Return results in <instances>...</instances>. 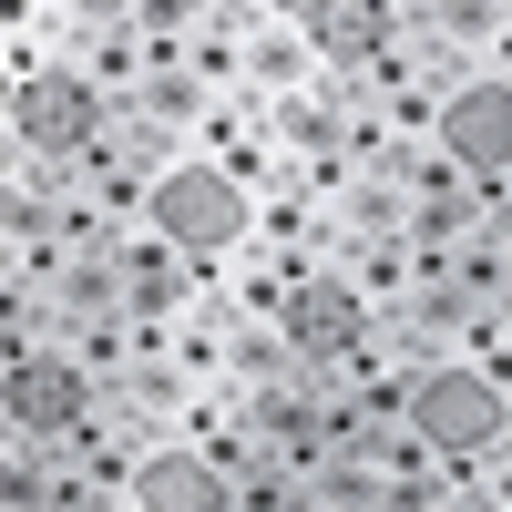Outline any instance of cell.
Wrapping results in <instances>:
<instances>
[{
    "label": "cell",
    "instance_id": "obj_1",
    "mask_svg": "<svg viewBox=\"0 0 512 512\" xmlns=\"http://www.w3.org/2000/svg\"><path fill=\"white\" fill-rule=\"evenodd\" d=\"M246 195L256 185H236L216 154H175V164H154V185H144V226L164 246H185V267L216 287V267L246 246Z\"/></svg>",
    "mask_w": 512,
    "mask_h": 512
},
{
    "label": "cell",
    "instance_id": "obj_2",
    "mask_svg": "<svg viewBox=\"0 0 512 512\" xmlns=\"http://www.w3.org/2000/svg\"><path fill=\"white\" fill-rule=\"evenodd\" d=\"M431 144L461 164L482 216H502V164H512V82H502V62H482L472 82H451L431 103Z\"/></svg>",
    "mask_w": 512,
    "mask_h": 512
},
{
    "label": "cell",
    "instance_id": "obj_3",
    "mask_svg": "<svg viewBox=\"0 0 512 512\" xmlns=\"http://www.w3.org/2000/svg\"><path fill=\"white\" fill-rule=\"evenodd\" d=\"M410 431L431 441V451H482L512 431V390H502V369H472V359H420L410 369Z\"/></svg>",
    "mask_w": 512,
    "mask_h": 512
},
{
    "label": "cell",
    "instance_id": "obj_4",
    "mask_svg": "<svg viewBox=\"0 0 512 512\" xmlns=\"http://www.w3.org/2000/svg\"><path fill=\"white\" fill-rule=\"evenodd\" d=\"M0 410H11L21 441H72L103 420V379L82 369L72 349H52V338H31V349L11 359V379H0Z\"/></svg>",
    "mask_w": 512,
    "mask_h": 512
},
{
    "label": "cell",
    "instance_id": "obj_5",
    "mask_svg": "<svg viewBox=\"0 0 512 512\" xmlns=\"http://www.w3.org/2000/svg\"><path fill=\"white\" fill-rule=\"evenodd\" d=\"M103 93L82 82V62H62V52H41L31 72H21V93H11V123H21V144L31 154H82L103 134Z\"/></svg>",
    "mask_w": 512,
    "mask_h": 512
},
{
    "label": "cell",
    "instance_id": "obj_6",
    "mask_svg": "<svg viewBox=\"0 0 512 512\" xmlns=\"http://www.w3.org/2000/svg\"><path fill=\"white\" fill-rule=\"evenodd\" d=\"M123 512H226V472L195 441L164 431V441L134 451V492H123Z\"/></svg>",
    "mask_w": 512,
    "mask_h": 512
},
{
    "label": "cell",
    "instance_id": "obj_7",
    "mask_svg": "<svg viewBox=\"0 0 512 512\" xmlns=\"http://www.w3.org/2000/svg\"><path fill=\"white\" fill-rule=\"evenodd\" d=\"M113 267H123V318H144V328H164V318L205 287V277L185 267V246H164L154 226H123V236H113Z\"/></svg>",
    "mask_w": 512,
    "mask_h": 512
},
{
    "label": "cell",
    "instance_id": "obj_8",
    "mask_svg": "<svg viewBox=\"0 0 512 512\" xmlns=\"http://www.w3.org/2000/svg\"><path fill=\"white\" fill-rule=\"evenodd\" d=\"M297 31H308L318 72H359L369 52L400 41V11H390V0H297Z\"/></svg>",
    "mask_w": 512,
    "mask_h": 512
},
{
    "label": "cell",
    "instance_id": "obj_9",
    "mask_svg": "<svg viewBox=\"0 0 512 512\" xmlns=\"http://www.w3.org/2000/svg\"><path fill=\"white\" fill-rule=\"evenodd\" d=\"M236 72H246V93H297V82H318V52H308L297 21H246L236 31Z\"/></svg>",
    "mask_w": 512,
    "mask_h": 512
},
{
    "label": "cell",
    "instance_id": "obj_10",
    "mask_svg": "<svg viewBox=\"0 0 512 512\" xmlns=\"http://www.w3.org/2000/svg\"><path fill=\"white\" fill-rule=\"evenodd\" d=\"M52 502V441H11L0 451V512H41Z\"/></svg>",
    "mask_w": 512,
    "mask_h": 512
},
{
    "label": "cell",
    "instance_id": "obj_11",
    "mask_svg": "<svg viewBox=\"0 0 512 512\" xmlns=\"http://www.w3.org/2000/svg\"><path fill=\"white\" fill-rule=\"evenodd\" d=\"M134 0H52V31H123Z\"/></svg>",
    "mask_w": 512,
    "mask_h": 512
},
{
    "label": "cell",
    "instance_id": "obj_12",
    "mask_svg": "<svg viewBox=\"0 0 512 512\" xmlns=\"http://www.w3.org/2000/svg\"><path fill=\"white\" fill-rule=\"evenodd\" d=\"M11 175H31V144H21V123L0 113V185H11Z\"/></svg>",
    "mask_w": 512,
    "mask_h": 512
}]
</instances>
